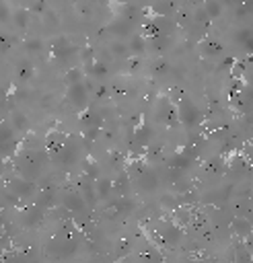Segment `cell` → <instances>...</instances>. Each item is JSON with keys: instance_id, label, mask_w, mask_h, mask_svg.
Listing matches in <instances>:
<instances>
[{"instance_id": "cell-9", "label": "cell", "mask_w": 253, "mask_h": 263, "mask_svg": "<svg viewBox=\"0 0 253 263\" xmlns=\"http://www.w3.org/2000/svg\"><path fill=\"white\" fill-rule=\"evenodd\" d=\"M128 45H130V49H132L134 53H142V51L146 49V41H144V35H136V37H132V39L128 41Z\"/></svg>"}, {"instance_id": "cell-4", "label": "cell", "mask_w": 253, "mask_h": 263, "mask_svg": "<svg viewBox=\"0 0 253 263\" xmlns=\"http://www.w3.org/2000/svg\"><path fill=\"white\" fill-rule=\"evenodd\" d=\"M158 121L169 125V127H175L179 121V111L177 107H173L169 101H160V109H158Z\"/></svg>"}, {"instance_id": "cell-7", "label": "cell", "mask_w": 253, "mask_h": 263, "mask_svg": "<svg viewBox=\"0 0 253 263\" xmlns=\"http://www.w3.org/2000/svg\"><path fill=\"white\" fill-rule=\"evenodd\" d=\"M111 191H113V181H109V179H99V181H95V193H97L99 199L109 197Z\"/></svg>"}, {"instance_id": "cell-14", "label": "cell", "mask_w": 253, "mask_h": 263, "mask_svg": "<svg viewBox=\"0 0 253 263\" xmlns=\"http://www.w3.org/2000/svg\"><path fill=\"white\" fill-rule=\"evenodd\" d=\"M16 23H19L21 27H25V23H27V12H23V10H21V12L16 14Z\"/></svg>"}, {"instance_id": "cell-10", "label": "cell", "mask_w": 253, "mask_h": 263, "mask_svg": "<svg viewBox=\"0 0 253 263\" xmlns=\"http://www.w3.org/2000/svg\"><path fill=\"white\" fill-rule=\"evenodd\" d=\"M220 12H222V4H220L218 0H206V14H208L210 18L220 16Z\"/></svg>"}, {"instance_id": "cell-1", "label": "cell", "mask_w": 253, "mask_h": 263, "mask_svg": "<svg viewBox=\"0 0 253 263\" xmlns=\"http://www.w3.org/2000/svg\"><path fill=\"white\" fill-rule=\"evenodd\" d=\"M177 111H179V121L187 127V129H193L200 121H202V111L193 105V101L189 99H181L177 103Z\"/></svg>"}, {"instance_id": "cell-5", "label": "cell", "mask_w": 253, "mask_h": 263, "mask_svg": "<svg viewBox=\"0 0 253 263\" xmlns=\"http://www.w3.org/2000/svg\"><path fill=\"white\" fill-rule=\"evenodd\" d=\"M228 228H230L232 234H234L237 238H241V240H245V238H249V236L253 234V222H251L249 218H245V216H237V218L230 222Z\"/></svg>"}, {"instance_id": "cell-11", "label": "cell", "mask_w": 253, "mask_h": 263, "mask_svg": "<svg viewBox=\"0 0 253 263\" xmlns=\"http://www.w3.org/2000/svg\"><path fill=\"white\" fill-rule=\"evenodd\" d=\"M113 189H117L119 195H125L128 189H130V179H128V175H119V177L113 181Z\"/></svg>"}, {"instance_id": "cell-6", "label": "cell", "mask_w": 253, "mask_h": 263, "mask_svg": "<svg viewBox=\"0 0 253 263\" xmlns=\"http://www.w3.org/2000/svg\"><path fill=\"white\" fill-rule=\"evenodd\" d=\"M200 49H202V53L204 55H208V58H216V55H220L222 53V43L220 41H216L214 37H206L202 43H200Z\"/></svg>"}, {"instance_id": "cell-8", "label": "cell", "mask_w": 253, "mask_h": 263, "mask_svg": "<svg viewBox=\"0 0 253 263\" xmlns=\"http://www.w3.org/2000/svg\"><path fill=\"white\" fill-rule=\"evenodd\" d=\"M150 138H152V129H150L148 125H142V127L136 132V144H138L140 148H146L148 142H150Z\"/></svg>"}, {"instance_id": "cell-13", "label": "cell", "mask_w": 253, "mask_h": 263, "mask_svg": "<svg viewBox=\"0 0 253 263\" xmlns=\"http://www.w3.org/2000/svg\"><path fill=\"white\" fill-rule=\"evenodd\" d=\"M31 76V68H29V64H21L19 66V80L23 82V80H27Z\"/></svg>"}, {"instance_id": "cell-15", "label": "cell", "mask_w": 253, "mask_h": 263, "mask_svg": "<svg viewBox=\"0 0 253 263\" xmlns=\"http://www.w3.org/2000/svg\"><path fill=\"white\" fill-rule=\"evenodd\" d=\"M27 47H31V51H37L41 47V41H27Z\"/></svg>"}, {"instance_id": "cell-17", "label": "cell", "mask_w": 253, "mask_h": 263, "mask_svg": "<svg viewBox=\"0 0 253 263\" xmlns=\"http://www.w3.org/2000/svg\"><path fill=\"white\" fill-rule=\"evenodd\" d=\"M123 263H125V261H123Z\"/></svg>"}, {"instance_id": "cell-12", "label": "cell", "mask_w": 253, "mask_h": 263, "mask_svg": "<svg viewBox=\"0 0 253 263\" xmlns=\"http://www.w3.org/2000/svg\"><path fill=\"white\" fill-rule=\"evenodd\" d=\"M80 78H82V72H80L78 68H72V70L66 74V82H68V84H78Z\"/></svg>"}, {"instance_id": "cell-16", "label": "cell", "mask_w": 253, "mask_h": 263, "mask_svg": "<svg viewBox=\"0 0 253 263\" xmlns=\"http://www.w3.org/2000/svg\"><path fill=\"white\" fill-rule=\"evenodd\" d=\"M189 263H200V261H189Z\"/></svg>"}, {"instance_id": "cell-3", "label": "cell", "mask_w": 253, "mask_h": 263, "mask_svg": "<svg viewBox=\"0 0 253 263\" xmlns=\"http://www.w3.org/2000/svg\"><path fill=\"white\" fill-rule=\"evenodd\" d=\"M66 97H68V101H70L76 109H84L86 103H88V86L82 84V82H78V84H70Z\"/></svg>"}, {"instance_id": "cell-2", "label": "cell", "mask_w": 253, "mask_h": 263, "mask_svg": "<svg viewBox=\"0 0 253 263\" xmlns=\"http://www.w3.org/2000/svg\"><path fill=\"white\" fill-rule=\"evenodd\" d=\"M156 240L162 247H175L181 240V228L177 224H162V228L156 230Z\"/></svg>"}]
</instances>
